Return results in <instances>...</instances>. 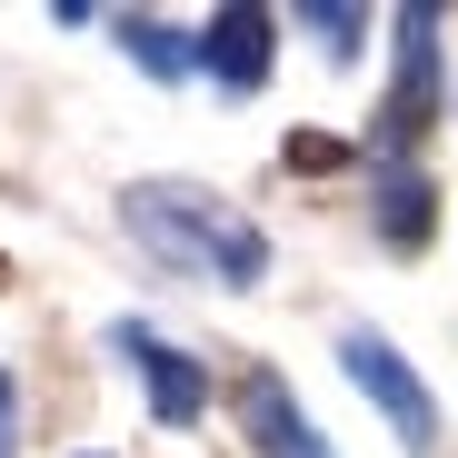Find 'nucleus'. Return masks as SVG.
<instances>
[{"label": "nucleus", "mask_w": 458, "mask_h": 458, "mask_svg": "<svg viewBox=\"0 0 458 458\" xmlns=\"http://www.w3.org/2000/svg\"><path fill=\"white\" fill-rule=\"evenodd\" d=\"M120 209H130V240H140L149 259L190 269V279H219V289H259V279H269V240H259L229 199H209V190L140 180Z\"/></svg>", "instance_id": "f257e3e1"}, {"label": "nucleus", "mask_w": 458, "mask_h": 458, "mask_svg": "<svg viewBox=\"0 0 458 458\" xmlns=\"http://www.w3.org/2000/svg\"><path fill=\"white\" fill-rule=\"evenodd\" d=\"M339 369L369 389V409L399 428V448H409V458H428V448H438V399L419 389V369H409L389 339H378V329H339Z\"/></svg>", "instance_id": "f03ea898"}, {"label": "nucleus", "mask_w": 458, "mask_h": 458, "mask_svg": "<svg viewBox=\"0 0 458 458\" xmlns=\"http://www.w3.org/2000/svg\"><path fill=\"white\" fill-rule=\"evenodd\" d=\"M110 349L140 369V389H149V419L160 428H190V419H209V369L190 359V349H170L149 319H120L110 329Z\"/></svg>", "instance_id": "7ed1b4c3"}, {"label": "nucleus", "mask_w": 458, "mask_h": 458, "mask_svg": "<svg viewBox=\"0 0 458 458\" xmlns=\"http://www.w3.org/2000/svg\"><path fill=\"white\" fill-rule=\"evenodd\" d=\"M428 120H438V11H399V81H389V110H378V140L409 149Z\"/></svg>", "instance_id": "20e7f679"}, {"label": "nucleus", "mask_w": 458, "mask_h": 458, "mask_svg": "<svg viewBox=\"0 0 458 458\" xmlns=\"http://www.w3.org/2000/svg\"><path fill=\"white\" fill-rule=\"evenodd\" d=\"M190 60L209 70L219 90H259V81H269V11H259V0H229V11H209V30L190 40Z\"/></svg>", "instance_id": "39448f33"}, {"label": "nucleus", "mask_w": 458, "mask_h": 458, "mask_svg": "<svg viewBox=\"0 0 458 458\" xmlns=\"http://www.w3.org/2000/svg\"><path fill=\"white\" fill-rule=\"evenodd\" d=\"M240 419H250V448L259 458H329V438L310 428V409H299L269 369H250V389H240Z\"/></svg>", "instance_id": "423d86ee"}, {"label": "nucleus", "mask_w": 458, "mask_h": 458, "mask_svg": "<svg viewBox=\"0 0 458 458\" xmlns=\"http://www.w3.org/2000/svg\"><path fill=\"white\" fill-rule=\"evenodd\" d=\"M110 30H120V50L149 70V81H180V70H190V40H180L170 21H149V11H120Z\"/></svg>", "instance_id": "0eeeda50"}, {"label": "nucleus", "mask_w": 458, "mask_h": 458, "mask_svg": "<svg viewBox=\"0 0 458 458\" xmlns=\"http://www.w3.org/2000/svg\"><path fill=\"white\" fill-rule=\"evenodd\" d=\"M378 229H389L399 250L428 240V180H419V170H389V180H378Z\"/></svg>", "instance_id": "6e6552de"}, {"label": "nucleus", "mask_w": 458, "mask_h": 458, "mask_svg": "<svg viewBox=\"0 0 458 458\" xmlns=\"http://www.w3.org/2000/svg\"><path fill=\"white\" fill-rule=\"evenodd\" d=\"M299 30H319V50H329V60H359V30H369V11H339V0H310V11H299Z\"/></svg>", "instance_id": "1a4fd4ad"}, {"label": "nucleus", "mask_w": 458, "mask_h": 458, "mask_svg": "<svg viewBox=\"0 0 458 458\" xmlns=\"http://www.w3.org/2000/svg\"><path fill=\"white\" fill-rule=\"evenodd\" d=\"M21 438H11V378H0V458H11Z\"/></svg>", "instance_id": "9d476101"}]
</instances>
